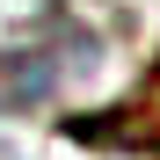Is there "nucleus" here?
Wrapping results in <instances>:
<instances>
[{
  "mask_svg": "<svg viewBox=\"0 0 160 160\" xmlns=\"http://www.w3.org/2000/svg\"><path fill=\"white\" fill-rule=\"evenodd\" d=\"M58 131H66V138H80V146H109V153H153V160H160V66L138 80V95H124V102H117V109L66 117Z\"/></svg>",
  "mask_w": 160,
  "mask_h": 160,
  "instance_id": "f257e3e1",
  "label": "nucleus"
},
{
  "mask_svg": "<svg viewBox=\"0 0 160 160\" xmlns=\"http://www.w3.org/2000/svg\"><path fill=\"white\" fill-rule=\"evenodd\" d=\"M66 58L58 51H0V109H37V102H51V88H58Z\"/></svg>",
  "mask_w": 160,
  "mask_h": 160,
  "instance_id": "f03ea898",
  "label": "nucleus"
}]
</instances>
